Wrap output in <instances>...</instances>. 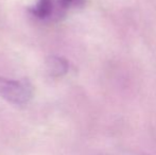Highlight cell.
I'll use <instances>...</instances> for the list:
<instances>
[{"instance_id":"cell-4","label":"cell","mask_w":156,"mask_h":155,"mask_svg":"<svg viewBox=\"0 0 156 155\" xmlns=\"http://www.w3.org/2000/svg\"><path fill=\"white\" fill-rule=\"evenodd\" d=\"M85 0H58L55 2V13L54 16L61 17L66 14V12L73 9L82 8Z\"/></svg>"},{"instance_id":"cell-3","label":"cell","mask_w":156,"mask_h":155,"mask_svg":"<svg viewBox=\"0 0 156 155\" xmlns=\"http://www.w3.org/2000/svg\"><path fill=\"white\" fill-rule=\"evenodd\" d=\"M47 71L51 77H62L68 71V62L61 56H50L46 62Z\"/></svg>"},{"instance_id":"cell-1","label":"cell","mask_w":156,"mask_h":155,"mask_svg":"<svg viewBox=\"0 0 156 155\" xmlns=\"http://www.w3.org/2000/svg\"><path fill=\"white\" fill-rule=\"evenodd\" d=\"M0 97L15 105L23 106L31 101L33 87L28 80L0 78Z\"/></svg>"},{"instance_id":"cell-2","label":"cell","mask_w":156,"mask_h":155,"mask_svg":"<svg viewBox=\"0 0 156 155\" xmlns=\"http://www.w3.org/2000/svg\"><path fill=\"white\" fill-rule=\"evenodd\" d=\"M30 12L34 17L38 19L52 18L55 13V1L54 0H38Z\"/></svg>"}]
</instances>
